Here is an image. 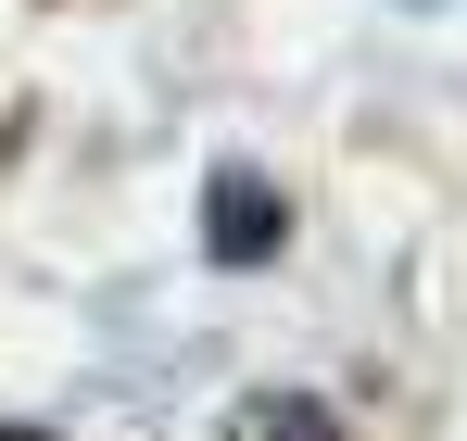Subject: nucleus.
Returning a JSON list of instances; mask_svg holds the SVG:
<instances>
[{
	"label": "nucleus",
	"mask_w": 467,
	"mask_h": 441,
	"mask_svg": "<svg viewBox=\"0 0 467 441\" xmlns=\"http://www.w3.org/2000/svg\"><path fill=\"white\" fill-rule=\"evenodd\" d=\"M202 240H215V265H253V252H278V240H291V215H278V190H265V177H215V215H202Z\"/></svg>",
	"instance_id": "nucleus-1"
},
{
	"label": "nucleus",
	"mask_w": 467,
	"mask_h": 441,
	"mask_svg": "<svg viewBox=\"0 0 467 441\" xmlns=\"http://www.w3.org/2000/svg\"><path fill=\"white\" fill-rule=\"evenodd\" d=\"M240 441H341V416L304 404V391H278V404H253V416H240Z\"/></svg>",
	"instance_id": "nucleus-2"
},
{
	"label": "nucleus",
	"mask_w": 467,
	"mask_h": 441,
	"mask_svg": "<svg viewBox=\"0 0 467 441\" xmlns=\"http://www.w3.org/2000/svg\"><path fill=\"white\" fill-rule=\"evenodd\" d=\"M0 441H38V429H0Z\"/></svg>",
	"instance_id": "nucleus-3"
}]
</instances>
